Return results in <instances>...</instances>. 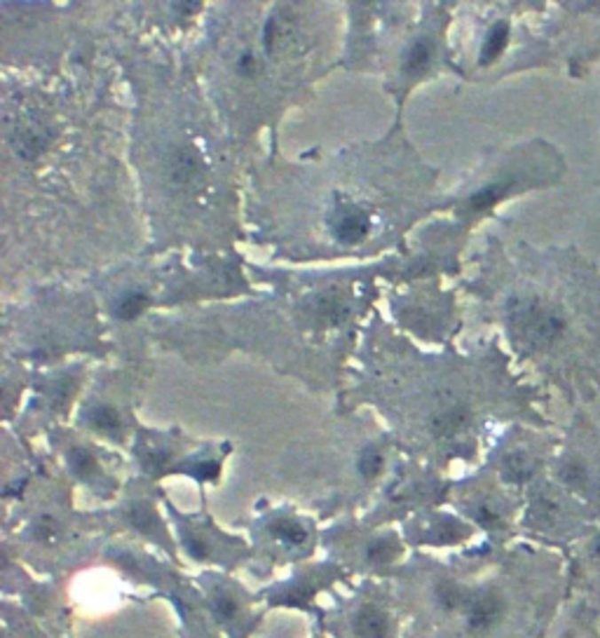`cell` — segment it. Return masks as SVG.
<instances>
[{"instance_id":"cell-6","label":"cell","mask_w":600,"mask_h":638,"mask_svg":"<svg viewBox=\"0 0 600 638\" xmlns=\"http://www.w3.org/2000/svg\"><path fill=\"white\" fill-rule=\"evenodd\" d=\"M268 531L274 542L284 545L287 549H303V547L310 545V531L300 521L288 519V516L274 519L268 526Z\"/></svg>"},{"instance_id":"cell-14","label":"cell","mask_w":600,"mask_h":638,"mask_svg":"<svg viewBox=\"0 0 600 638\" xmlns=\"http://www.w3.org/2000/svg\"><path fill=\"white\" fill-rule=\"evenodd\" d=\"M71 465L73 472H78L80 477H90V474H94V469H97V462H94V458L87 453L85 448H73Z\"/></svg>"},{"instance_id":"cell-10","label":"cell","mask_w":600,"mask_h":638,"mask_svg":"<svg viewBox=\"0 0 600 638\" xmlns=\"http://www.w3.org/2000/svg\"><path fill=\"white\" fill-rule=\"evenodd\" d=\"M431 61V45L427 40H415L404 54V71L408 75H418Z\"/></svg>"},{"instance_id":"cell-3","label":"cell","mask_w":600,"mask_h":638,"mask_svg":"<svg viewBox=\"0 0 600 638\" xmlns=\"http://www.w3.org/2000/svg\"><path fill=\"white\" fill-rule=\"evenodd\" d=\"M347 638H397V618L378 596H361L345 612Z\"/></svg>"},{"instance_id":"cell-11","label":"cell","mask_w":600,"mask_h":638,"mask_svg":"<svg viewBox=\"0 0 600 638\" xmlns=\"http://www.w3.org/2000/svg\"><path fill=\"white\" fill-rule=\"evenodd\" d=\"M90 422L99 432H104V435H115V432H120V415L118 411L111 406L94 408L90 414Z\"/></svg>"},{"instance_id":"cell-17","label":"cell","mask_w":600,"mask_h":638,"mask_svg":"<svg viewBox=\"0 0 600 638\" xmlns=\"http://www.w3.org/2000/svg\"><path fill=\"white\" fill-rule=\"evenodd\" d=\"M195 474L200 477V479H216L218 477V469H221V465L216 461H207V462H197L195 468Z\"/></svg>"},{"instance_id":"cell-19","label":"cell","mask_w":600,"mask_h":638,"mask_svg":"<svg viewBox=\"0 0 600 638\" xmlns=\"http://www.w3.org/2000/svg\"><path fill=\"white\" fill-rule=\"evenodd\" d=\"M594 556L600 561V538L594 542Z\"/></svg>"},{"instance_id":"cell-1","label":"cell","mask_w":600,"mask_h":638,"mask_svg":"<svg viewBox=\"0 0 600 638\" xmlns=\"http://www.w3.org/2000/svg\"><path fill=\"white\" fill-rule=\"evenodd\" d=\"M509 324L514 336L530 350L551 348L568 334V319L558 305L540 298H514L509 303Z\"/></svg>"},{"instance_id":"cell-2","label":"cell","mask_w":600,"mask_h":638,"mask_svg":"<svg viewBox=\"0 0 600 638\" xmlns=\"http://www.w3.org/2000/svg\"><path fill=\"white\" fill-rule=\"evenodd\" d=\"M507 612H509L507 596L497 587L470 589V596H467L462 612H460L464 634L470 638L490 636V634L497 632V626L502 625Z\"/></svg>"},{"instance_id":"cell-13","label":"cell","mask_w":600,"mask_h":638,"mask_svg":"<svg viewBox=\"0 0 600 638\" xmlns=\"http://www.w3.org/2000/svg\"><path fill=\"white\" fill-rule=\"evenodd\" d=\"M383 465H385V458L380 453L378 448H368L364 451L359 458V472L364 474L366 479H373V477H378L383 472Z\"/></svg>"},{"instance_id":"cell-8","label":"cell","mask_w":600,"mask_h":638,"mask_svg":"<svg viewBox=\"0 0 600 638\" xmlns=\"http://www.w3.org/2000/svg\"><path fill=\"white\" fill-rule=\"evenodd\" d=\"M170 169L174 184H190V181H195L197 174L202 171V162H200V158H197L190 148H183V151L174 153Z\"/></svg>"},{"instance_id":"cell-9","label":"cell","mask_w":600,"mask_h":638,"mask_svg":"<svg viewBox=\"0 0 600 638\" xmlns=\"http://www.w3.org/2000/svg\"><path fill=\"white\" fill-rule=\"evenodd\" d=\"M509 43V27L500 21L495 27L490 28L488 38L483 43L481 47V64H490V61H495L500 54L504 52V47Z\"/></svg>"},{"instance_id":"cell-5","label":"cell","mask_w":600,"mask_h":638,"mask_svg":"<svg viewBox=\"0 0 600 638\" xmlns=\"http://www.w3.org/2000/svg\"><path fill=\"white\" fill-rule=\"evenodd\" d=\"M328 225L340 244H359L371 232V217L354 204H338L328 217Z\"/></svg>"},{"instance_id":"cell-4","label":"cell","mask_w":600,"mask_h":638,"mask_svg":"<svg viewBox=\"0 0 600 638\" xmlns=\"http://www.w3.org/2000/svg\"><path fill=\"white\" fill-rule=\"evenodd\" d=\"M244 594L230 582H211L209 585V603L214 610V618L225 625L228 632H235L244 626L247 618V603H244Z\"/></svg>"},{"instance_id":"cell-12","label":"cell","mask_w":600,"mask_h":638,"mask_svg":"<svg viewBox=\"0 0 600 638\" xmlns=\"http://www.w3.org/2000/svg\"><path fill=\"white\" fill-rule=\"evenodd\" d=\"M146 303H148L146 294H141V291H130V294H124V296L120 298L118 315L122 317V319H134V317L144 312Z\"/></svg>"},{"instance_id":"cell-15","label":"cell","mask_w":600,"mask_h":638,"mask_svg":"<svg viewBox=\"0 0 600 638\" xmlns=\"http://www.w3.org/2000/svg\"><path fill=\"white\" fill-rule=\"evenodd\" d=\"M504 474H507V479H511V481L525 479V477L530 474L525 458H521V455H511L509 461H507V465H504Z\"/></svg>"},{"instance_id":"cell-18","label":"cell","mask_w":600,"mask_h":638,"mask_svg":"<svg viewBox=\"0 0 600 638\" xmlns=\"http://www.w3.org/2000/svg\"><path fill=\"white\" fill-rule=\"evenodd\" d=\"M177 10H178V12H183V14H193V12H197V10H200V5H197V3H178Z\"/></svg>"},{"instance_id":"cell-7","label":"cell","mask_w":600,"mask_h":638,"mask_svg":"<svg viewBox=\"0 0 600 638\" xmlns=\"http://www.w3.org/2000/svg\"><path fill=\"white\" fill-rule=\"evenodd\" d=\"M464 422H467V408L460 404H444V406H437L430 425L434 435H453L464 428Z\"/></svg>"},{"instance_id":"cell-16","label":"cell","mask_w":600,"mask_h":638,"mask_svg":"<svg viewBox=\"0 0 600 638\" xmlns=\"http://www.w3.org/2000/svg\"><path fill=\"white\" fill-rule=\"evenodd\" d=\"M256 71H258V61H256L254 54H241L240 59H237V73H240V75H256Z\"/></svg>"}]
</instances>
